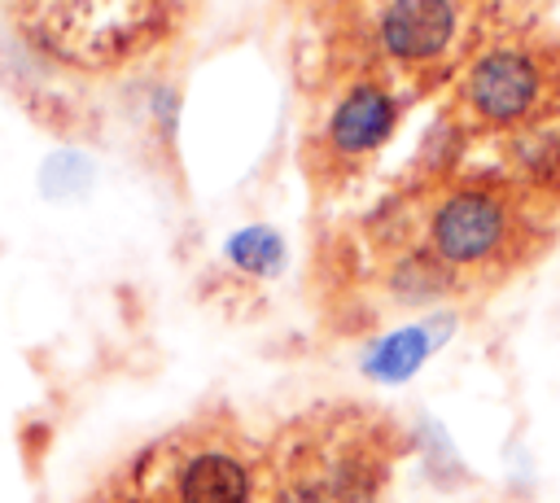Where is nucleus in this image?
<instances>
[{"label":"nucleus","mask_w":560,"mask_h":503,"mask_svg":"<svg viewBox=\"0 0 560 503\" xmlns=\"http://www.w3.org/2000/svg\"><path fill=\"white\" fill-rule=\"evenodd\" d=\"M556 214L512 171H472L433 184L402 219L376 232L381 276L402 302L481 297L547 254Z\"/></svg>","instance_id":"1"},{"label":"nucleus","mask_w":560,"mask_h":503,"mask_svg":"<svg viewBox=\"0 0 560 503\" xmlns=\"http://www.w3.org/2000/svg\"><path fill=\"white\" fill-rule=\"evenodd\" d=\"M105 503H276L271 451L232 411H201L140 446Z\"/></svg>","instance_id":"2"},{"label":"nucleus","mask_w":560,"mask_h":503,"mask_svg":"<svg viewBox=\"0 0 560 503\" xmlns=\"http://www.w3.org/2000/svg\"><path fill=\"white\" fill-rule=\"evenodd\" d=\"M402 451L398 424L372 407H324L271 451L276 503H372Z\"/></svg>","instance_id":"3"},{"label":"nucleus","mask_w":560,"mask_h":503,"mask_svg":"<svg viewBox=\"0 0 560 503\" xmlns=\"http://www.w3.org/2000/svg\"><path fill=\"white\" fill-rule=\"evenodd\" d=\"M22 39L79 74H118L158 57L188 17V0H13Z\"/></svg>","instance_id":"4"},{"label":"nucleus","mask_w":560,"mask_h":503,"mask_svg":"<svg viewBox=\"0 0 560 503\" xmlns=\"http://www.w3.org/2000/svg\"><path fill=\"white\" fill-rule=\"evenodd\" d=\"M464 127L477 131H534L560 122V39L508 35L481 48L455 87Z\"/></svg>","instance_id":"5"},{"label":"nucleus","mask_w":560,"mask_h":503,"mask_svg":"<svg viewBox=\"0 0 560 503\" xmlns=\"http://www.w3.org/2000/svg\"><path fill=\"white\" fill-rule=\"evenodd\" d=\"M398 122V101L381 79H354L337 105L328 109V118L319 122V131L306 140V175L315 188H341L346 179H354L376 153L381 144L394 136Z\"/></svg>","instance_id":"6"},{"label":"nucleus","mask_w":560,"mask_h":503,"mask_svg":"<svg viewBox=\"0 0 560 503\" xmlns=\"http://www.w3.org/2000/svg\"><path fill=\"white\" fill-rule=\"evenodd\" d=\"M455 0H389L376 17V35L389 61L402 70L433 66L455 39Z\"/></svg>","instance_id":"7"},{"label":"nucleus","mask_w":560,"mask_h":503,"mask_svg":"<svg viewBox=\"0 0 560 503\" xmlns=\"http://www.w3.org/2000/svg\"><path fill=\"white\" fill-rule=\"evenodd\" d=\"M512 175L551 210H560V122L512 136Z\"/></svg>","instance_id":"8"},{"label":"nucleus","mask_w":560,"mask_h":503,"mask_svg":"<svg viewBox=\"0 0 560 503\" xmlns=\"http://www.w3.org/2000/svg\"><path fill=\"white\" fill-rule=\"evenodd\" d=\"M420 354H424V337L411 328V332L394 337V341L372 359V367H376V372H385V376H407V372L420 363Z\"/></svg>","instance_id":"9"},{"label":"nucleus","mask_w":560,"mask_h":503,"mask_svg":"<svg viewBox=\"0 0 560 503\" xmlns=\"http://www.w3.org/2000/svg\"><path fill=\"white\" fill-rule=\"evenodd\" d=\"M96 503H105V499H96Z\"/></svg>","instance_id":"10"}]
</instances>
